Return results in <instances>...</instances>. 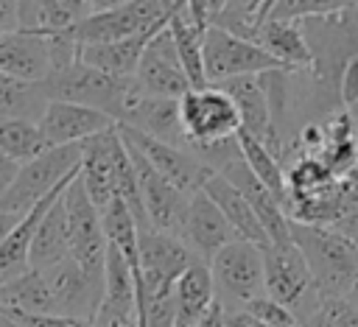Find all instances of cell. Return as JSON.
I'll return each mask as SVG.
<instances>
[{
  "instance_id": "cell-21",
  "label": "cell",
  "mask_w": 358,
  "mask_h": 327,
  "mask_svg": "<svg viewBox=\"0 0 358 327\" xmlns=\"http://www.w3.org/2000/svg\"><path fill=\"white\" fill-rule=\"evenodd\" d=\"M215 302L218 299H215V282L210 266L204 260H193L173 285V307H176L173 327H196Z\"/></svg>"
},
{
  "instance_id": "cell-3",
  "label": "cell",
  "mask_w": 358,
  "mask_h": 327,
  "mask_svg": "<svg viewBox=\"0 0 358 327\" xmlns=\"http://www.w3.org/2000/svg\"><path fill=\"white\" fill-rule=\"evenodd\" d=\"M137 254H140L137 316L145 302L173 296V285H176L179 274L193 260H199L176 235H165L154 226H145L137 232Z\"/></svg>"
},
{
  "instance_id": "cell-37",
  "label": "cell",
  "mask_w": 358,
  "mask_h": 327,
  "mask_svg": "<svg viewBox=\"0 0 358 327\" xmlns=\"http://www.w3.org/2000/svg\"><path fill=\"white\" fill-rule=\"evenodd\" d=\"M333 229H338L344 238H350L352 243H358V204H355L352 210H347V212L333 224Z\"/></svg>"
},
{
  "instance_id": "cell-20",
  "label": "cell",
  "mask_w": 358,
  "mask_h": 327,
  "mask_svg": "<svg viewBox=\"0 0 358 327\" xmlns=\"http://www.w3.org/2000/svg\"><path fill=\"white\" fill-rule=\"evenodd\" d=\"M73 176H76V173H73ZM73 176L64 179L59 187H53L45 198H39V201L22 215V221L11 229V235L0 243V288H3L6 282H11L14 277H20V274H25V271L31 268V243H34V232H36L42 215L48 212V207H50V204L64 193V187L73 182Z\"/></svg>"
},
{
  "instance_id": "cell-11",
  "label": "cell",
  "mask_w": 358,
  "mask_h": 327,
  "mask_svg": "<svg viewBox=\"0 0 358 327\" xmlns=\"http://www.w3.org/2000/svg\"><path fill=\"white\" fill-rule=\"evenodd\" d=\"M117 131L126 143H131L151 165L157 173H162L173 187H179L185 196H193L204 187V182L210 179V173H215L210 165H204L190 148H182V145H171V143H162L157 137H148L131 126H123L117 123Z\"/></svg>"
},
{
  "instance_id": "cell-1",
  "label": "cell",
  "mask_w": 358,
  "mask_h": 327,
  "mask_svg": "<svg viewBox=\"0 0 358 327\" xmlns=\"http://www.w3.org/2000/svg\"><path fill=\"white\" fill-rule=\"evenodd\" d=\"M291 240L305 254L319 296H347L358 279V243L333 226L291 218Z\"/></svg>"
},
{
  "instance_id": "cell-2",
  "label": "cell",
  "mask_w": 358,
  "mask_h": 327,
  "mask_svg": "<svg viewBox=\"0 0 358 327\" xmlns=\"http://www.w3.org/2000/svg\"><path fill=\"white\" fill-rule=\"evenodd\" d=\"M39 84H42V89H45V95L50 101H70V103L92 106V109L106 112L117 123L126 117L131 101L140 92L134 75L131 78L109 75V73H103V70L90 67L87 61H81V56L73 64L53 70Z\"/></svg>"
},
{
  "instance_id": "cell-35",
  "label": "cell",
  "mask_w": 358,
  "mask_h": 327,
  "mask_svg": "<svg viewBox=\"0 0 358 327\" xmlns=\"http://www.w3.org/2000/svg\"><path fill=\"white\" fill-rule=\"evenodd\" d=\"M92 327H140V324H137L134 313H126V310H117V307H109L101 302L92 316Z\"/></svg>"
},
{
  "instance_id": "cell-44",
  "label": "cell",
  "mask_w": 358,
  "mask_h": 327,
  "mask_svg": "<svg viewBox=\"0 0 358 327\" xmlns=\"http://www.w3.org/2000/svg\"><path fill=\"white\" fill-rule=\"evenodd\" d=\"M0 34H6V28H3V22H0Z\"/></svg>"
},
{
  "instance_id": "cell-28",
  "label": "cell",
  "mask_w": 358,
  "mask_h": 327,
  "mask_svg": "<svg viewBox=\"0 0 358 327\" xmlns=\"http://www.w3.org/2000/svg\"><path fill=\"white\" fill-rule=\"evenodd\" d=\"M50 98L45 95L39 81H22L0 73V117H20L39 123Z\"/></svg>"
},
{
  "instance_id": "cell-43",
  "label": "cell",
  "mask_w": 358,
  "mask_h": 327,
  "mask_svg": "<svg viewBox=\"0 0 358 327\" xmlns=\"http://www.w3.org/2000/svg\"><path fill=\"white\" fill-rule=\"evenodd\" d=\"M347 299H350V302H352V305L358 307V279H355V285L350 288V293H347Z\"/></svg>"
},
{
  "instance_id": "cell-25",
  "label": "cell",
  "mask_w": 358,
  "mask_h": 327,
  "mask_svg": "<svg viewBox=\"0 0 358 327\" xmlns=\"http://www.w3.org/2000/svg\"><path fill=\"white\" fill-rule=\"evenodd\" d=\"M157 31H145V34H137V36H129V39H117V42H103V45H81V61H87L90 67H98L109 75H117V78H131L137 64H140V56L145 50V45L151 42Z\"/></svg>"
},
{
  "instance_id": "cell-19",
  "label": "cell",
  "mask_w": 358,
  "mask_h": 327,
  "mask_svg": "<svg viewBox=\"0 0 358 327\" xmlns=\"http://www.w3.org/2000/svg\"><path fill=\"white\" fill-rule=\"evenodd\" d=\"M123 126H131L148 137H157L171 145L187 148L182 117H179V98H162V95H145L143 89L131 101L126 117L120 120Z\"/></svg>"
},
{
  "instance_id": "cell-22",
  "label": "cell",
  "mask_w": 358,
  "mask_h": 327,
  "mask_svg": "<svg viewBox=\"0 0 358 327\" xmlns=\"http://www.w3.org/2000/svg\"><path fill=\"white\" fill-rule=\"evenodd\" d=\"M255 42H257L263 50H268L277 61H282L288 70H305V67H310V61H313L299 20L266 17V20L257 25Z\"/></svg>"
},
{
  "instance_id": "cell-38",
  "label": "cell",
  "mask_w": 358,
  "mask_h": 327,
  "mask_svg": "<svg viewBox=\"0 0 358 327\" xmlns=\"http://www.w3.org/2000/svg\"><path fill=\"white\" fill-rule=\"evenodd\" d=\"M224 327H266V324L257 321L249 310H243V307L235 310L232 307V310H224Z\"/></svg>"
},
{
  "instance_id": "cell-7",
  "label": "cell",
  "mask_w": 358,
  "mask_h": 327,
  "mask_svg": "<svg viewBox=\"0 0 358 327\" xmlns=\"http://www.w3.org/2000/svg\"><path fill=\"white\" fill-rule=\"evenodd\" d=\"M215 282V296H221V307L229 305H246L266 293V277H263V246L235 238L224 249L215 252V257L207 263Z\"/></svg>"
},
{
  "instance_id": "cell-17",
  "label": "cell",
  "mask_w": 358,
  "mask_h": 327,
  "mask_svg": "<svg viewBox=\"0 0 358 327\" xmlns=\"http://www.w3.org/2000/svg\"><path fill=\"white\" fill-rule=\"evenodd\" d=\"M0 73L22 81H45L53 73V53L48 34L8 31L0 34Z\"/></svg>"
},
{
  "instance_id": "cell-34",
  "label": "cell",
  "mask_w": 358,
  "mask_h": 327,
  "mask_svg": "<svg viewBox=\"0 0 358 327\" xmlns=\"http://www.w3.org/2000/svg\"><path fill=\"white\" fill-rule=\"evenodd\" d=\"M6 313H11L28 327H92V321L67 313H20V310H6Z\"/></svg>"
},
{
  "instance_id": "cell-6",
  "label": "cell",
  "mask_w": 358,
  "mask_h": 327,
  "mask_svg": "<svg viewBox=\"0 0 358 327\" xmlns=\"http://www.w3.org/2000/svg\"><path fill=\"white\" fill-rule=\"evenodd\" d=\"M179 117L190 151L232 140L241 131V115L232 98L215 84L187 89L179 98Z\"/></svg>"
},
{
  "instance_id": "cell-45",
  "label": "cell",
  "mask_w": 358,
  "mask_h": 327,
  "mask_svg": "<svg viewBox=\"0 0 358 327\" xmlns=\"http://www.w3.org/2000/svg\"><path fill=\"white\" fill-rule=\"evenodd\" d=\"M296 327H302V324H296Z\"/></svg>"
},
{
  "instance_id": "cell-18",
  "label": "cell",
  "mask_w": 358,
  "mask_h": 327,
  "mask_svg": "<svg viewBox=\"0 0 358 327\" xmlns=\"http://www.w3.org/2000/svg\"><path fill=\"white\" fill-rule=\"evenodd\" d=\"M115 143H117V126L81 143L78 176L98 210H103L115 198Z\"/></svg>"
},
{
  "instance_id": "cell-13",
  "label": "cell",
  "mask_w": 358,
  "mask_h": 327,
  "mask_svg": "<svg viewBox=\"0 0 358 327\" xmlns=\"http://www.w3.org/2000/svg\"><path fill=\"white\" fill-rule=\"evenodd\" d=\"M134 81L145 95H162V98H182L187 89H193L182 70L168 25L159 28L145 45L140 64L134 70Z\"/></svg>"
},
{
  "instance_id": "cell-14",
  "label": "cell",
  "mask_w": 358,
  "mask_h": 327,
  "mask_svg": "<svg viewBox=\"0 0 358 327\" xmlns=\"http://www.w3.org/2000/svg\"><path fill=\"white\" fill-rule=\"evenodd\" d=\"M235 229L232 224L224 218V212L218 210V204L204 193H193L187 198V212H185V226L179 240L204 263H210L215 257L218 249H224L229 240H235Z\"/></svg>"
},
{
  "instance_id": "cell-10",
  "label": "cell",
  "mask_w": 358,
  "mask_h": 327,
  "mask_svg": "<svg viewBox=\"0 0 358 327\" xmlns=\"http://www.w3.org/2000/svg\"><path fill=\"white\" fill-rule=\"evenodd\" d=\"M70 226V257L98 282H103V260H106V235L101 224V210L87 196L81 176L76 173L73 182L62 193Z\"/></svg>"
},
{
  "instance_id": "cell-5",
  "label": "cell",
  "mask_w": 358,
  "mask_h": 327,
  "mask_svg": "<svg viewBox=\"0 0 358 327\" xmlns=\"http://www.w3.org/2000/svg\"><path fill=\"white\" fill-rule=\"evenodd\" d=\"M78 165H81V143L53 145V148L42 151L39 157H34V159L20 165L11 187L0 198V210L25 215L53 187H59L64 179L78 173Z\"/></svg>"
},
{
  "instance_id": "cell-26",
  "label": "cell",
  "mask_w": 358,
  "mask_h": 327,
  "mask_svg": "<svg viewBox=\"0 0 358 327\" xmlns=\"http://www.w3.org/2000/svg\"><path fill=\"white\" fill-rule=\"evenodd\" d=\"M70 257V226H67V210L62 196L48 207L42 215L34 243H31V268H48L59 260Z\"/></svg>"
},
{
  "instance_id": "cell-15",
  "label": "cell",
  "mask_w": 358,
  "mask_h": 327,
  "mask_svg": "<svg viewBox=\"0 0 358 327\" xmlns=\"http://www.w3.org/2000/svg\"><path fill=\"white\" fill-rule=\"evenodd\" d=\"M112 126H117V120L109 117L106 112L81 106V103H70V101H50L39 117V129L50 145L84 143Z\"/></svg>"
},
{
  "instance_id": "cell-4",
  "label": "cell",
  "mask_w": 358,
  "mask_h": 327,
  "mask_svg": "<svg viewBox=\"0 0 358 327\" xmlns=\"http://www.w3.org/2000/svg\"><path fill=\"white\" fill-rule=\"evenodd\" d=\"M263 277H266V293L282 302L285 307H291L299 324L316 310L322 296L316 291L310 266L294 240L263 246Z\"/></svg>"
},
{
  "instance_id": "cell-33",
  "label": "cell",
  "mask_w": 358,
  "mask_h": 327,
  "mask_svg": "<svg viewBox=\"0 0 358 327\" xmlns=\"http://www.w3.org/2000/svg\"><path fill=\"white\" fill-rule=\"evenodd\" d=\"M243 310H249V313H252L257 321H263L266 327H296V324H299L296 316H294V310L285 307L282 302L271 299L268 293H263V296L246 302Z\"/></svg>"
},
{
  "instance_id": "cell-16",
  "label": "cell",
  "mask_w": 358,
  "mask_h": 327,
  "mask_svg": "<svg viewBox=\"0 0 358 327\" xmlns=\"http://www.w3.org/2000/svg\"><path fill=\"white\" fill-rule=\"evenodd\" d=\"M218 173H224L246 196V201L252 204V210H255V215H257V221H260L268 243H288L291 240V218H288L282 201L249 170V165L243 162V157L227 162Z\"/></svg>"
},
{
  "instance_id": "cell-31",
  "label": "cell",
  "mask_w": 358,
  "mask_h": 327,
  "mask_svg": "<svg viewBox=\"0 0 358 327\" xmlns=\"http://www.w3.org/2000/svg\"><path fill=\"white\" fill-rule=\"evenodd\" d=\"M48 148H53V145L45 140L39 123L20 120V117H0V151L6 157H11L14 162L22 165Z\"/></svg>"
},
{
  "instance_id": "cell-12",
  "label": "cell",
  "mask_w": 358,
  "mask_h": 327,
  "mask_svg": "<svg viewBox=\"0 0 358 327\" xmlns=\"http://www.w3.org/2000/svg\"><path fill=\"white\" fill-rule=\"evenodd\" d=\"M126 148H129V157H131L134 170H137V184H140V198H143V210H145L148 226L179 238L182 226H185V212H187V198L190 196H185L162 173H157L154 165L131 143H126Z\"/></svg>"
},
{
  "instance_id": "cell-24",
  "label": "cell",
  "mask_w": 358,
  "mask_h": 327,
  "mask_svg": "<svg viewBox=\"0 0 358 327\" xmlns=\"http://www.w3.org/2000/svg\"><path fill=\"white\" fill-rule=\"evenodd\" d=\"M168 31H171V36H173L179 61H182V70H185L190 87H193V89L207 87L204 53H201V36H204V31H199V28L193 25L185 0H176V3L168 8Z\"/></svg>"
},
{
  "instance_id": "cell-41",
  "label": "cell",
  "mask_w": 358,
  "mask_h": 327,
  "mask_svg": "<svg viewBox=\"0 0 358 327\" xmlns=\"http://www.w3.org/2000/svg\"><path fill=\"white\" fill-rule=\"evenodd\" d=\"M126 0H90V8L92 11H106V8H115V6H123ZM90 11V14H92Z\"/></svg>"
},
{
  "instance_id": "cell-36",
  "label": "cell",
  "mask_w": 358,
  "mask_h": 327,
  "mask_svg": "<svg viewBox=\"0 0 358 327\" xmlns=\"http://www.w3.org/2000/svg\"><path fill=\"white\" fill-rule=\"evenodd\" d=\"M185 6H187L193 25L199 31H207L210 28V0H185Z\"/></svg>"
},
{
  "instance_id": "cell-8",
  "label": "cell",
  "mask_w": 358,
  "mask_h": 327,
  "mask_svg": "<svg viewBox=\"0 0 358 327\" xmlns=\"http://www.w3.org/2000/svg\"><path fill=\"white\" fill-rule=\"evenodd\" d=\"M201 53H204L207 84H221V81L238 78V75H263L271 70H288L282 61H277L257 42L235 36V34L215 28V25H210L204 31Z\"/></svg>"
},
{
  "instance_id": "cell-27",
  "label": "cell",
  "mask_w": 358,
  "mask_h": 327,
  "mask_svg": "<svg viewBox=\"0 0 358 327\" xmlns=\"http://www.w3.org/2000/svg\"><path fill=\"white\" fill-rule=\"evenodd\" d=\"M0 307L20 313H53V296L39 268H28L0 288Z\"/></svg>"
},
{
  "instance_id": "cell-9",
  "label": "cell",
  "mask_w": 358,
  "mask_h": 327,
  "mask_svg": "<svg viewBox=\"0 0 358 327\" xmlns=\"http://www.w3.org/2000/svg\"><path fill=\"white\" fill-rule=\"evenodd\" d=\"M165 25H168V11L162 0H126L123 6L87 14L84 20L70 25V34L78 45H103L145 31H159Z\"/></svg>"
},
{
  "instance_id": "cell-29",
  "label": "cell",
  "mask_w": 358,
  "mask_h": 327,
  "mask_svg": "<svg viewBox=\"0 0 358 327\" xmlns=\"http://www.w3.org/2000/svg\"><path fill=\"white\" fill-rule=\"evenodd\" d=\"M238 137V145H241V157H243V162L249 165V170L282 201V207H285V196H288V182H285V170H282V165H280V159L271 154V148L263 143V140H257V137H252L249 131H238L235 134Z\"/></svg>"
},
{
  "instance_id": "cell-30",
  "label": "cell",
  "mask_w": 358,
  "mask_h": 327,
  "mask_svg": "<svg viewBox=\"0 0 358 327\" xmlns=\"http://www.w3.org/2000/svg\"><path fill=\"white\" fill-rule=\"evenodd\" d=\"M101 224H103V235H106V243H112L126 260L129 266L140 274V254H137V221L131 215V210L126 207L123 198H112L103 210H101Z\"/></svg>"
},
{
  "instance_id": "cell-40",
  "label": "cell",
  "mask_w": 358,
  "mask_h": 327,
  "mask_svg": "<svg viewBox=\"0 0 358 327\" xmlns=\"http://www.w3.org/2000/svg\"><path fill=\"white\" fill-rule=\"evenodd\" d=\"M22 221V215H17V212H8V210H0V243L11 235V229L17 226Z\"/></svg>"
},
{
  "instance_id": "cell-39",
  "label": "cell",
  "mask_w": 358,
  "mask_h": 327,
  "mask_svg": "<svg viewBox=\"0 0 358 327\" xmlns=\"http://www.w3.org/2000/svg\"><path fill=\"white\" fill-rule=\"evenodd\" d=\"M17 170H20V162H14L11 157H6V154L0 151V198H3V196H6V190L11 187V182H14Z\"/></svg>"
},
{
  "instance_id": "cell-23",
  "label": "cell",
  "mask_w": 358,
  "mask_h": 327,
  "mask_svg": "<svg viewBox=\"0 0 358 327\" xmlns=\"http://www.w3.org/2000/svg\"><path fill=\"white\" fill-rule=\"evenodd\" d=\"M201 190L218 204V210H221L224 218L232 224V229H235L238 238L252 240V243H260V246L268 243V238H266V232H263V226H260V221H257L252 204L246 201V196H243L224 173H218V170L210 173V179L204 182Z\"/></svg>"
},
{
  "instance_id": "cell-32",
  "label": "cell",
  "mask_w": 358,
  "mask_h": 327,
  "mask_svg": "<svg viewBox=\"0 0 358 327\" xmlns=\"http://www.w3.org/2000/svg\"><path fill=\"white\" fill-rule=\"evenodd\" d=\"M302 327H358V307L347 296H322Z\"/></svg>"
},
{
  "instance_id": "cell-42",
  "label": "cell",
  "mask_w": 358,
  "mask_h": 327,
  "mask_svg": "<svg viewBox=\"0 0 358 327\" xmlns=\"http://www.w3.org/2000/svg\"><path fill=\"white\" fill-rule=\"evenodd\" d=\"M0 327H28V324H22L20 319H14L11 313H6V310L0 307Z\"/></svg>"
}]
</instances>
